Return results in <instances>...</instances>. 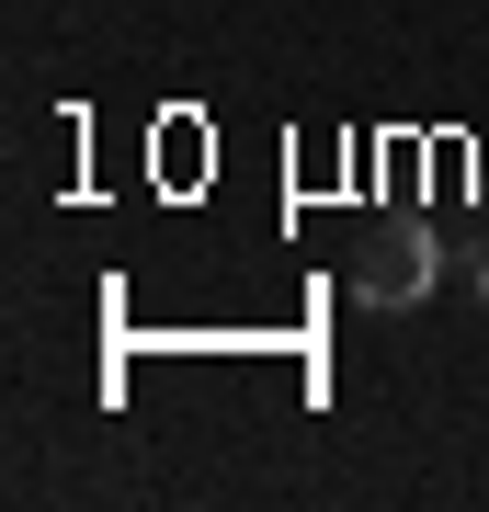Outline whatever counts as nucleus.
Here are the masks:
<instances>
[{
    "mask_svg": "<svg viewBox=\"0 0 489 512\" xmlns=\"http://www.w3.org/2000/svg\"><path fill=\"white\" fill-rule=\"evenodd\" d=\"M433 274H444V251H433L421 228H376V239L353 251V296H364V308H421Z\"/></svg>",
    "mask_w": 489,
    "mask_h": 512,
    "instance_id": "1",
    "label": "nucleus"
}]
</instances>
